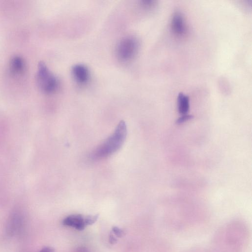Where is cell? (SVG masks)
<instances>
[{
    "mask_svg": "<svg viewBox=\"0 0 252 252\" xmlns=\"http://www.w3.org/2000/svg\"><path fill=\"white\" fill-rule=\"evenodd\" d=\"M127 128L124 121H120L113 133L100 144L92 153L93 159L105 158L118 151L123 146L126 137Z\"/></svg>",
    "mask_w": 252,
    "mask_h": 252,
    "instance_id": "1",
    "label": "cell"
},
{
    "mask_svg": "<svg viewBox=\"0 0 252 252\" xmlns=\"http://www.w3.org/2000/svg\"><path fill=\"white\" fill-rule=\"evenodd\" d=\"M36 78L40 90L46 94H52L58 88L57 78L43 62H40L38 64Z\"/></svg>",
    "mask_w": 252,
    "mask_h": 252,
    "instance_id": "2",
    "label": "cell"
},
{
    "mask_svg": "<svg viewBox=\"0 0 252 252\" xmlns=\"http://www.w3.org/2000/svg\"><path fill=\"white\" fill-rule=\"evenodd\" d=\"M138 49V42L133 37L128 36L119 42L116 49L118 58L122 62H127L135 56Z\"/></svg>",
    "mask_w": 252,
    "mask_h": 252,
    "instance_id": "3",
    "label": "cell"
},
{
    "mask_svg": "<svg viewBox=\"0 0 252 252\" xmlns=\"http://www.w3.org/2000/svg\"><path fill=\"white\" fill-rule=\"evenodd\" d=\"M98 217V215L84 216L81 214H73L66 217L63 220V224L78 230H82L87 226L94 223Z\"/></svg>",
    "mask_w": 252,
    "mask_h": 252,
    "instance_id": "4",
    "label": "cell"
},
{
    "mask_svg": "<svg viewBox=\"0 0 252 252\" xmlns=\"http://www.w3.org/2000/svg\"><path fill=\"white\" fill-rule=\"evenodd\" d=\"M171 27L174 33L178 36H183L187 32V27L182 13L179 11L174 12L171 21Z\"/></svg>",
    "mask_w": 252,
    "mask_h": 252,
    "instance_id": "5",
    "label": "cell"
},
{
    "mask_svg": "<svg viewBox=\"0 0 252 252\" xmlns=\"http://www.w3.org/2000/svg\"><path fill=\"white\" fill-rule=\"evenodd\" d=\"M72 74L75 81L81 84L86 83L90 77L88 68L81 64H75L72 67Z\"/></svg>",
    "mask_w": 252,
    "mask_h": 252,
    "instance_id": "6",
    "label": "cell"
},
{
    "mask_svg": "<svg viewBox=\"0 0 252 252\" xmlns=\"http://www.w3.org/2000/svg\"><path fill=\"white\" fill-rule=\"evenodd\" d=\"M9 67L12 74L19 75L22 74L24 71L25 63L22 57L15 56L10 60Z\"/></svg>",
    "mask_w": 252,
    "mask_h": 252,
    "instance_id": "7",
    "label": "cell"
},
{
    "mask_svg": "<svg viewBox=\"0 0 252 252\" xmlns=\"http://www.w3.org/2000/svg\"><path fill=\"white\" fill-rule=\"evenodd\" d=\"M177 102L179 113L183 115L187 114L189 108V96L182 93H180L178 96Z\"/></svg>",
    "mask_w": 252,
    "mask_h": 252,
    "instance_id": "8",
    "label": "cell"
},
{
    "mask_svg": "<svg viewBox=\"0 0 252 252\" xmlns=\"http://www.w3.org/2000/svg\"><path fill=\"white\" fill-rule=\"evenodd\" d=\"M22 224V218L17 214L13 215L9 223V231L10 233H14L20 229Z\"/></svg>",
    "mask_w": 252,
    "mask_h": 252,
    "instance_id": "9",
    "label": "cell"
},
{
    "mask_svg": "<svg viewBox=\"0 0 252 252\" xmlns=\"http://www.w3.org/2000/svg\"><path fill=\"white\" fill-rule=\"evenodd\" d=\"M141 5L145 9H151L156 5V1L152 0H145L141 1Z\"/></svg>",
    "mask_w": 252,
    "mask_h": 252,
    "instance_id": "10",
    "label": "cell"
},
{
    "mask_svg": "<svg viewBox=\"0 0 252 252\" xmlns=\"http://www.w3.org/2000/svg\"><path fill=\"white\" fill-rule=\"evenodd\" d=\"M193 118V116L190 115H184L180 117L176 121V123L178 124H181L185 122H186L188 120L191 119Z\"/></svg>",
    "mask_w": 252,
    "mask_h": 252,
    "instance_id": "11",
    "label": "cell"
},
{
    "mask_svg": "<svg viewBox=\"0 0 252 252\" xmlns=\"http://www.w3.org/2000/svg\"><path fill=\"white\" fill-rule=\"evenodd\" d=\"M112 230L114 234L119 237H122L124 234V231L122 229L116 226L113 227Z\"/></svg>",
    "mask_w": 252,
    "mask_h": 252,
    "instance_id": "12",
    "label": "cell"
},
{
    "mask_svg": "<svg viewBox=\"0 0 252 252\" xmlns=\"http://www.w3.org/2000/svg\"><path fill=\"white\" fill-rule=\"evenodd\" d=\"M39 252H54V250L50 247L43 248Z\"/></svg>",
    "mask_w": 252,
    "mask_h": 252,
    "instance_id": "13",
    "label": "cell"
},
{
    "mask_svg": "<svg viewBox=\"0 0 252 252\" xmlns=\"http://www.w3.org/2000/svg\"><path fill=\"white\" fill-rule=\"evenodd\" d=\"M117 241L116 239L112 234H110L109 237V242L111 244H115Z\"/></svg>",
    "mask_w": 252,
    "mask_h": 252,
    "instance_id": "14",
    "label": "cell"
}]
</instances>
